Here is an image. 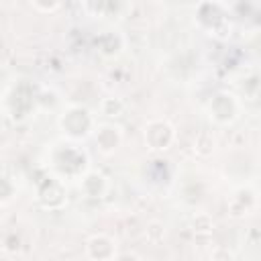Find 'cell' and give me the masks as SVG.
Listing matches in <instances>:
<instances>
[{
    "label": "cell",
    "instance_id": "obj_15",
    "mask_svg": "<svg viewBox=\"0 0 261 261\" xmlns=\"http://www.w3.org/2000/svg\"><path fill=\"white\" fill-rule=\"evenodd\" d=\"M114 261H137V257L130 255V253H124V255H118Z\"/></svg>",
    "mask_w": 261,
    "mask_h": 261
},
{
    "label": "cell",
    "instance_id": "obj_5",
    "mask_svg": "<svg viewBox=\"0 0 261 261\" xmlns=\"http://www.w3.org/2000/svg\"><path fill=\"white\" fill-rule=\"evenodd\" d=\"M86 253L92 261H114L116 259V243L108 234H94L86 243Z\"/></svg>",
    "mask_w": 261,
    "mask_h": 261
},
{
    "label": "cell",
    "instance_id": "obj_14",
    "mask_svg": "<svg viewBox=\"0 0 261 261\" xmlns=\"http://www.w3.org/2000/svg\"><path fill=\"white\" fill-rule=\"evenodd\" d=\"M35 10H43V12H53V10H57L61 4L59 2H51V4H41V2H33L31 4Z\"/></svg>",
    "mask_w": 261,
    "mask_h": 261
},
{
    "label": "cell",
    "instance_id": "obj_4",
    "mask_svg": "<svg viewBox=\"0 0 261 261\" xmlns=\"http://www.w3.org/2000/svg\"><path fill=\"white\" fill-rule=\"evenodd\" d=\"M65 196H67V194H65V186H63V181H61L59 177H55V175H47V177L39 184V194H37V198H39V204H41L43 208H47V210H59V208H63L65 202H67Z\"/></svg>",
    "mask_w": 261,
    "mask_h": 261
},
{
    "label": "cell",
    "instance_id": "obj_3",
    "mask_svg": "<svg viewBox=\"0 0 261 261\" xmlns=\"http://www.w3.org/2000/svg\"><path fill=\"white\" fill-rule=\"evenodd\" d=\"M208 112L216 124H230L239 116V100L230 92H216L210 100Z\"/></svg>",
    "mask_w": 261,
    "mask_h": 261
},
{
    "label": "cell",
    "instance_id": "obj_6",
    "mask_svg": "<svg viewBox=\"0 0 261 261\" xmlns=\"http://www.w3.org/2000/svg\"><path fill=\"white\" fill-rule=\"evenodd\" d=\"M94 137H96V143H98V149L104 153V155H110L114 153L120 143H122V130L120 126L116 124H100L96 130H94Z\"/></svg>",
    "mask_w": 261,
    "mask_h": 261
},
{
    "label": "cell",
    "instance_id": "obj_8",
    "mask_svg": "<svg viewBox=\"0 0 261 261\" xmlns=\"http://www.w3.org/2000/svg\"><path fill=\"white\" fill-rule=\"evenodd\" d=\"M98 49H100L102 55L112 57V55H116L122 49V39L118 35H114V33H104L98 39Z\"/></svg>",
    "mask_w": 261,
    "mask_h": 261
},
{
    "label": "cell",
    "instance_id": "obj_9",
    "mask_svg": "<svg viewBox=\"0 0 261 261\" xmlns=\"http://www.w3.org/2000/svg\"><path fill=\"white\" fill-rule=\"evenodd\" d=\"M100 108H102V114H106L110 118H118L124 112V102L120 98H104L100 102Z\"/></svg>",
    "mask_w": 261,
    "mask_h": 261
},
{
    "label": "cell",
    "instance_id": "obj_1",
    "mask_svg": "<svg viewBox=\"0 0 261 261\" xmlns=\"http://www.w3.org/2000/svg\"><path fill=\"white\" fill-rule=\"evenodd\" d=\"M59 128L65 133L67 139H73V141H80V139H86L94 128V118L92 114L84 108V106H77V104H71L67 106L61 116H59Z\"/></svg>",
    "mask_w": 261,
    "mask_h": 261
},
{
    "label": "cell",
    "instance_id": "obj_2",
    "mask_svg": "<svg viewBox=\"0 0 261 261\" xmlns=\"http://www.w3.org/2000/svg\"><path fill=\"white\" fill-rule=\"evenodd\" d=\"M145 145L151 151H165L175 141V128L165 118H153L145 124Z\"/></svg>",
    "mask_w": 261,
    "mask_h": 261
},
{
    "label": "cell",
    "instance_id": "obj_11",
    "mask_svg": "<svg viewBox=\"0 0 261 261\" xmlns=\"http://www.w3.org/2000/svg\"><path fill=\"white\" fill-rule=\"evenodd\" d=\"M196 151L200 155H210L214 151V139L210 133H200L196 139Z\"/></svg>",
    "mask_w": 261,
    "mask_h": 261
},
{
    "label": "cell",
    "instance_id": "obj_10",
    "mask_svg": "<svg viewBox=\"0 0 261 261\" xmlns=\"http://www.w3.org/2000/svg\"><path fill=\"white\" fill-rule=\"evenodd\" d=\"M190 224H192V230L198 234H210L214 230V220L210 214H196Z\"/></svg>",
    "mask_w": 261,
    "mask_h": 261
},
{
    "label": "cell",
    "instance_id": "obj_7",
    "mask_svg": "<svg viewBox=\"0 0 261 261\" xmlns=\"http://www.w3.org/2000/svg\"><path fill=\"white\" fill-rule=\"evenodd\" d=\"M108 190V181L100 171H86L82 175V192L88 198H102Z\"/></svg>",
    "mask_w": 261,
    "mask_h": 261
},
{
    "label": "cell",
    "instance_id": "obj_13",
    "mask_svg": "<svg viewBox=\"0 0 261 261\" xmlns=\"http://www.w3.org/2000/svg\"><path fill=\"white\" fill-rule=\"evenodd\" d=\"M4 251L6 253H16L18 251V237L14 232H10V234L4 237Z\"/></svg>",
    "mask_w": 261,
    "mask_h": 261
},
{
    "label": "cell",
    "instance_id": "obj_12",
    "mask_svg": "<svg viewBox=\"0 0 261 261\" xmlns=\"http://www.w3.org/2000/svg\"><path fill=\"white\" fill-rule=\"evenodd\" d=\"M12 194H16V188H12V186H10V179L4 177V179H2V204H4V206L8 204V200L12 198Z\"/></svg>",
    "mask_w": 261,
    "mask_h": 261
}]
</instances>
